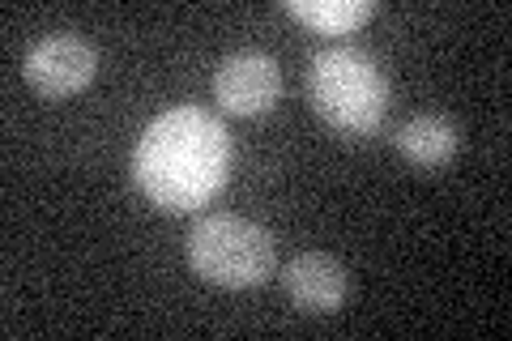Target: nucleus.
Masks as SVG:
<instances>
[{
  "label": "nucleus",
  "instance_id": "nucleus-1",
  "mask_svg": "<svg viewBox=\"0 0 512 341\" xmlns=\"http://www.w3.org/2000/svg\"><path fill=\"white\" fill-rule=\"evenodd\" d=\"M231 137L214 116L197 107H175L158 116L137 141L133 175L141 192L167 214H188L227 184Z\"/></svg>",
  "mask_w": 512,
  "mask_h": 341
},
{
  "label": "nucleus",
  "instance_id": "nucleus-2",
  "mask_svg": "<svg viewBox=\"0 0 512 341\" xmlns=\"http://www.w3.org/2000/svg\"><path fill=\"white\" fill-rule=\"evenodd\" d=\"M308 94L316 116L342 137L376 133L389 107V81L376 69V60L355 47H333V52L312 56Z\"/></svg>",
  "mask_w": 512,
  "mask_h": 341
},
{
  "label": "nucleus",
  "instance_id": "nucleus-3",
  "mask_svg": "<svg viewBox=\"0 0 512 341\" xmlns=\"http://www.w3.org/2000/svg\"><path fill=\"white\" fill-rule=\"evenodd\" d=\"M188 265L210 286L248 290L274 273V239L265 226L239 214H210L188 235Z\"/></svg>",
  "mask_w": 512,
  "mask_h": 341
},
{
  "label": "nucleus",
  "instance_id": "nucleus-4",
  "mask_svg": "<svg viewBox=\"0 0 512 341\" xmlns=\"http://www.w3.org/2000/svg\"><path fill=\"white\" fill-rule=\"evenodd\" d=\"M94 69H99V52L77 35H52L30 47L26 56V81L43 99H69V94L86 90Z\"/></svg>",
  "mask_w": 512,
  "mask_h": 341
},
{
  "label": "nucleus",
  "instance_id": "nucleus-5",
  "mask_svg": "<svg viewBox=\"0 0 512 341\" xmlns=\"http://www.w3.org/2000/svg\"><path fill=\"white\" fill-rule=\"evenodd\" d=\"M214 99L231 116H261L282 99V69L265 52H235L214 69Z\"/></svg>",
  "mask_w": 512,
  "mask_h": 341
},
{
  "label": "nucleus",
  "instance_id": "nucleus-6",
  "mask_svg": "<svg viewBox=\"0 0 512 341\" xmlns=\"http://www.w3.org/2000/svg\"><path fill=\"white\" fill-rule=\"evenodd\" d=\"M282 286L299 312L329 316V312H338L342 299H346V269L325 252H303L286 265Z\"/></svg>",
  "mask_w": 512,
  "mask_h": 341
},
{
  "label": "nucleus",
  "instance_id": "nucleus-7",
  "mask_svg": "<svg viewBox=\"0 0 512 341\" xmlns=\"http://www.w3.org/2000/svg\"><path fill=\"white\" fill-rule=\"evenodd\" d=\"M393 145L406 162H414V167L436 171L461 150V128L448 116H440V111H423V116H410L402 128H397Z\"/></svg>",
  "mask_w": 512,
  "mask_h": 341
},
{
  "label": "nucleus",
  "instance_id": "nucleus-8",
  "mask_svg": "<svg viewBox=\"0 0 512 341\" xmlns=\"http://www.w3.org/2000/svg\"><path fill=\"white\" fill-rule=\"evenodd\" d=\"M286 13H295L299 22H308L325 35H346V30L363 26L376 13L372 0H342V5H303V0H286Z\"/></svg>",
  "mask_w": 512,
  "mask_h": 341
}]
</instances>
